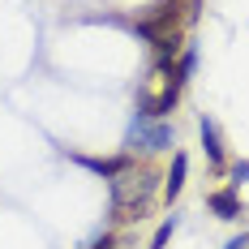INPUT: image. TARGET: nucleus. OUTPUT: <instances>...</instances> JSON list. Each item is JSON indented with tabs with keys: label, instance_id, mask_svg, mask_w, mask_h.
Segmentation results:
<instances>
[{
	"label": "nucleus",
	"instance_id": "f257e3e1",
	"mask_svg": "<svg viewBox=\"0 0 249 249\" xmlns=\"http://www.w3.org/2000/svg\"><path fill=\"white\" fill-rule=\"evenodd\" d=\"M155 206V189H150V176L142 172L138 176H116L112 180V215L121 219V224H133V219H146V211Z\"/></svg>",
	"mask_w": 249,
	"mask_h": 249
},
{
	"label": "nucleus",
	"instance_id": "f03ea898",
	"mask_svg": "<svg viewBox=\"0 0 249 249\" xmlns=\"http://www.w3.org/2000/svg\"><path fill=\"white\" fill-rule=\"evenodd\" d=\"M180 86H185V82H180V77L172 73L168 82H163V90H159L155 99H146V107H142V112H146V116H155V121H163V116L172 112L176 103H180Z\"/></svg>",
	"mask_w": 249,
	"mask_h": 249
},
{
	"label": "nucleus",
	"instance_id": "7ed1b4c3",
	"mask_svg": "<svg viewBox=\"0 0 249 249\" xmlns=\"http://www.w3.org/2000/svg\"><path fill=\"white\" fill-rule=\"evenodd\" d=\"M77 163L90 168L95 176H103V180H116V176L133 172V155H116V159H90V155H77Z\"/></svg>",
	"mask_w": 249,
	"mask_h": 249
},
{
	"label": "nucleus",
	"instance_id": "20e7f679",
	"mask_svg": "<svg viewBox=\"0 0 249 249\" xmlns=\"http://www.w3.org/2000/svg\"><path fill=\"white\" fill-rule=\"evenodd\" d=\"M206 206H211L219 219H241V198H236V189H215V194L206 198Z\"/></svg>",
	"mask_w": 249,
	"mask_h": 249
},
{
	"label": "nucleus",
	"instance_id": "39448f33",
	"mask_svg": "<svg viewBox=\"0 0 249 249\" xmlns=\"http://www.w3.org/2000/svg\"><path fill=\"white\" fill-rule=\"evenodd\" d=\"M185 172H189V159H185V155H172V172H168V180H163V198H168V202L180 198V189H185Z\"/></svg>",
	"mask_w": 249,
	"mask_h": 249
},
{
	"label": "nucleus",
	"instance_id": "423d86ee",
	"mask_svg": "<svg viewBox=\"0 0 249 249\" xmlns=\"http://www.w3.org/2000/svg\"><path fill=\"white\" fill-rule=\"evenodd\" d=\"M133 142H142V150H159L172 142V133H168V124H155V129H142V124H133Z\"/></svg>",
	"mask_w": 249,
	"mask_h": 249
},
{
	"label": "nucleus",
	"instance_id": "0eeeda50",
	"mask_svg": "<svg viewBox=\"0 0 249 249\" xmlns=\"http://www.w3.org/2000/svg\"><path fill=\"white\" fill-rule=\"evenodd\" d=\"M202 150L211 155L215 168H224V146H219V129H215V121H202Z\"/></svg>",
	"mask_w": 249,
	"mask_h": 249
},
{
	"label": "nucleus",
	"instance_id": "6e6552de",
	"mask_svg": "<svg viewBox=\"0 0 249 249\" xmlns=\"http://www.w3.org/2000/svg\"><path fill=\"white\" fill-rule=\"evenodd\" d=\"M172 232H176V219H163V224H159V232H155V241H150V249H163L168 241H172Z\"/></svg>",
	"mask_w": 249,
	"mask_h": 249
},
{
	"label": "nucleus",
	"instance_id": "1a4fd4ad",
	"mask_svg": "<svg viewBox=\"0 0 249 249\" xmlns=\"http://www.w3.org/2000/svg\"><path fill=\"white\" fill-rule=\"evenodd\" d=\"M90 249H116V236H103L99 245H90Z\"/></svg>",
	"mask_w": 249,
	"mask_h": 249
},
{
	"label": "nucleus",
	"instance_id": "9d476101",
	"mask_svg": "<svg viewBox=\"0 0 249 249\" xmlns=\"http://www.w3.org/2000/svg\"><path fill=\"white\" fill-rule=\"evenodd\" d=\"M232 176H236V180H241V176H249V163H236V168H232Z\"/></svg>",
	"mask_w": 249,
	"mask_h": 249
},
{
	"label": "nucleus",
	"instance_id": "9b49d317",
	"mask_svg": "<svg viewBox=\"0 0 249 249\" xmlns=\"http://www.w3.org/2000/svg\"><path fill=\"white\" fill-rule=\"evenodd\" d=\"M228 249H249V236H241V241H232Z\"/></svg>",
	"mask_w": 249,
	"mask_h": 249
}]
</instances>
